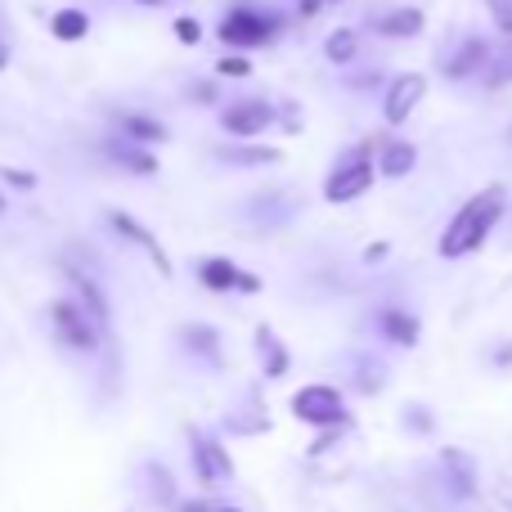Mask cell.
Returning <instances> with one entry per match:
<instances>
[{
  "instance_id": "1",
  "label": "cell",
  "mask_w": 512,
  "mask_h": 512,
  "mask_svg": "<svg viewBox=\"0 0 512 512\" xmlns=\"http://www.w3.org/2000/svg\"><path fill=\"white\" fill-rule=\"evenodd\" d=\"M504 185H486L481 194H472L468 203L454 212V221L445 225L441 234V256L445 261H459V256H472L481 248V243L490 239V230H495L499 221H504Z\"/></svg>"
},
{
  "instance_id": "2",
  "label": "cell",
  "mask_w": 512,
  "mask_h": 512,
  "mask_svg": "<svg viewBox=\"0 0 512 512\" xmlns=\"http://www.w3.org/2000/svg\"><path fill=\"white\" fill-rule=\"evenodd\" d=\"M292 418H301V423H310L319 432V427H346L351 423V414H346V400L337 387H324V382H315V387H301L297 396L288 400Z\"/></svg>"
},
{
  "instance_id": "3",
  "label": "cell",
  "mask_w": 512,
  "mask_h": 512,
  "mask_svg": "<svg viewBox=\"0 0 512 512\" xmlns=\"http://www.w3.org/2000/svg\"><path fill=\"white\" fill-rule=\"evenodd\" d=\"M373 180H378V167H373V158H369V144H360V149H355L346 162H337L333 176L324 180V198L328 203H337V207L355 203V198L369 194Z\"/></svg>"
},
{
  "instance_id": "4",
  "label": "cell",
  "mask_w": 512,
  "mask_h": 512,
  "mask_svg": "<svg viewBox=\"0 0 512 512\" xmlns=\"http://www.w3.org/2000/svg\"><path fill=\"white\" fill-rule=\"evenodd\" d=\"M50 324H54V337H59L63 346H72V351H95L99 346V319L90 315L81 301L59 297L50 306Z\"/></svg>"
},
{
  "instance_id": "5",
  "label": "cell",
  "mask_w": 512,
  "mask_h": 512,
  "mask_svg": "<svg viewBox=\"0 0 512 512\" xmlns=\"http://www.w3.org/2000/svg\"><path fill=\"white\" fill-rule=\"evenodd\" d=\"M274 32H283V18L279 14H261V9H234L230 18L221 23V41L230 50H252V45L274 41Z\"/></svg>"
},
{
  "instance_id": "6",
  "label": "cell",
  "mask_w": 512,
  "mask_h": 512,
  "mask_svg": "<svg viewBox=\"0 0 512 512\" xmlns=\"http://www.w3.org/2000/svg\"><path fill=\"white\" fill-rule=\"evenodd\" d=\"M189 459H194V472L203 486L216 490V486H230L234 481V459L225 454V445L216 441V436H203L198 427L189 432Z\"/></svg>"
},
{
  "instance_id": "7",
  "label": "cell",
  "mask_w": 512,
  "mask_h": 512,
  "mask_svg": "<svg viewBox=\"0 0 512 512\" xmlns=\"http://www.w3.org/2000/svg\"><path fill=\"white\" fill-rule=\"evenodd\" d=\"M423 95H427L423 72H400V77H391L387 99H382V117H387V126H405L409 117H414V108L423 104Z\"/></svg>"
},
{
  "instance_id": "8",
  "label": "cell",
  "mask_w": 512,
  "mask_h": 512,
  "mask_svg": "<svg viewBox=\"0 0 512 512\" xmlns=\"http://www.w3.org/2000/svg\"><path fill=\"white\" fill-rule=\"evenodd\" d=\"M108 225H113V230L122 234L126 243H135V248H140L144 256H149V261H153V270H158L162 279H171V256L162 252L158 234H153L149 225H144V221H135L131 212H108Z\"/></svg>"
},
{
  "instance_id": "9",
  "label": "cell",
  "mask_w": 512,
  "mask_h": 512,
  "mask_svg": "<svg viewBox=\"0 0 512 512\" xmlns=\"http://www.w3.org/2000/svg\"><path fill=\"white\" fill-rule=\"evenodd\" d=\"M221 126H225V135H234V140H252V135H261L274 126V108L265 104V99H243V104L225 108Z\"/></svg>"
},
{
  "instance_id": "10",
  "label": "cell",
  "mask_w": 512,
  "mask_h": 512,
  "mask_svg": "<svg viewBox=\"0 0 512 512\" xmlns=\"http://www.w3.org/2000/svg\"><path fill=\"white\" fill-rule=\"evenodd\" d=\"M198 279H203V288H212V292H261V279H256L252 270H239V265L225 261V256L198 261Z\"/></svg>"
},
{
  "instance_id": "11",
  "label": "cell",
  "mask_w": 512,
  "mask_h": 512,
  "mask_svg": "<svg viewBox=\"0 0 512 512\" xmlns=\"http://www.w3.org/2000/svg\"><path fill=\"white\" fill-rule=\"evenodd\" d=\"M490 59H495V54H490V45L481 41V36H468V41H463L459 50L445 59V77H450V81H468V77H477V72H486Z\"/></svg>"
},
{
  "instance_id": "12",
  "label": "cell",
  "mask_w": 512,
  "mask_h": 512,
  "mask_svg": "<svg viewBox=\"0 0 512 512\" xmlns=\"http://www.w3.org/2000/svg\"><path fill=\"white\" fill-rule=\"evenodd\" d=\"M414 167H418V149L409 140H387L382 144V153H378V171L387 180H405V176H414Z\"/></svg>"
},
{
  "instance_id": "13",
  "label": "cell",
  "mask_w": 512,
  "mask_h": 512,
  "mask_svg": "<svg viewBox=\"0 0 512 512\" xmlns=\"http://www.w3.org/2000/svg\"><path fill=\"white\" fill-rule=\"evenodd\" d=\"M63 274L72 279V288H77V297H81V306L90 310V315L99 319V328L108 324V297H104V288H99L95 279H90L86 270H77V265H63Z\"/></svg>"
},
{
  "instance_id": "14",
  "label": "cell",
  "mask_w": 512,
  "mask_h": 512,
  "mask_svg": "<svg viewBox=\"0 0 512 512\" xmlns=\"http://www.w3.org/2000/svg\"><path fill=\"white\" fill-rule=\"evenodd\" d=\"M423 27H427V14H423V9H414V5L391 9V14L378 18V32L391 36V41H409V36H418Z\"/></svg>"
},
{
  "instance_id": "15",
  "label": "cell",
  "mask_w": 512,
  "mask_h": 512,
  "mask_svg": "<svg viewBox=\"0 0 512 512\" xmlns=\"http://www.w3.org/2000/svg\"><path fill=\"white\" fill-rule=\"evenodd\" d=\"M256 346H261V373L265 378H283V373L292 369V355H288V346L274 337V328H256Z\"/></svg>"
},
{
  "instance_id": "16",
  "label": "cell",
  "mask_w": 512,
  "mask_h": 512,
  "mask_svg": "<svg viewBox=\"0 0 512 512\" xmlns=\"http://www.w3.org/2000/svg\"><path fill=\"white\" fill-rule=\"evenodd\" d=\"M441 463H445V472H450V490H454V495H459V499L477 495V468H472L468 454H463V450H445Z\"/></svg>"
},
{
  "instance_id": "17",
  "label": "cell",
  "mask_w": 512,
  "mask_h": 512,
  "mask_svg": "<svg viewBox=\"0 0 512 512\" xmlns=\"http://www.w3.org/2000/svg\"><path fill=\"white\" fill-rule=\"evenodd\" d=\"M180 346H185L189 355H203V360L221 364V333L207 324H185L180 328Z\"/></svg>"
},
{
  "instance_id": "18",
  "label": "cell",
  "mask_w": 512,
  "mask_h": 512,
  "mask_svg": "<svg viewBox=\"0 0 512 512\" xmlns=\"http://www.w3.org/2000/svg\"><path fill=\"white\" fill-rule=\"evenodd\" d=\"M378 328H382V337L396 342V346H414L418 342V319L409 315V310H382Z\"/></svg>"
},
{
  "instance_id": "19",
  "label": "cell",
  "mask_w": 512,
  "mask_h": 512,
  "mask_svg": "<svg viewBox=\"0 0 512 512\" xmlns=\"http://www.w3.org/2000/svg\"><path fill=\"white\" fill-rule=\"evenodd\" d=\"M144 477H149V499H153L158 508L180 504V495H176V477L167 472V463H149V468H144Z\"/></svg>"
},
{
  "instance_id": "20",
  "label": "cell",
  "mask_w": 512,
  "mask_h": 512,
  "mask_svg": "<svg viewBox=\"0 0 512 512\" xmlns=\"http://www.w3.org/2000/svg\"><path fill=\"white\" fill-rule=\"evenodd\" d=\"M122 131L131 135V140H140V144H162V140H171L167 126L153 122V117H144V113H126V117H122Z\"/></svg>"
},
{
  "instance_id": "21",
  "label": "cell",
  "mask_w": 512,
  "mask_h": 512,
  "mask_svg": "<svg viewBox=\"0 0 512 512\" xmlns=\"http://www.w3.org/2000/svg\"><path fill=\"white\" fill-rule=\"evenodd\" d=\"M108 153H113L126 171H140V176H153V171H158V158H153L149 149H140V144H122V140H117Z\"/></svg>"
},
{
  "instance_id": "22",
  "label": "cell",
  "mask_w": 512,
  "mask_h": 512,
  "mask_svg": "<svg viewBox=\"0 0 512 512\" xmlns=\"http://www.w3.org/2000/svg\"><path fill=\"white\" fill-rule=\"evenodd\" d=\"M50 32L59 36V41H81V36L90 32V18L81 14V9H59V14L50 18Z\"/></svg>"
},
{
  "instance_id": "23",
  "label": "cell",
  "mask_w": 512,
  "mask_h": 512,
  "mask_svg": "<svg viewBox=\"0 0 512 512\" xmlns=\"http://www.w3.org/2000/svg\"><path fill=\"white\" fill-rule=\"evenodd\" d=\"M355 50H360V41H355L351 27H337V32H328V41H324L328 63H351Z\"/></svg>"
},
{
  "instance_id": "24",
  "label": "cell",
  "mask_w": 512,
  "mask_h": 512,
  "mask_svg": "<svg viewBox=\"0 0 512 512\" xmlns=\"http://www.w3.org/2000/svg\"><path fill=\"white\" fill-rule=\"evenodd\" d=\"M221 162H234V167H265V162H279V153L274 149H234V144H225L221 149Z\"/></svg>"
},
{
  "instance_id": "25",
  "label": "cell",
  "mask_w": 512,
  "mask_h": 512,
  "mask_svg": "<svg viewBox=\"0 0 512 512\" xmlns=\"http://www.w3.org/2000/svg\"><path fill=\"white\" fill-rule=\"evenodd\" d=\"M486 81H490V86H508V81H512V36H508V45H504V50H499L495 59H490Z\"/></svg>"
},
{
  "instance_id": "26",
  "label": "cell",
  "mask_w": 512,
  "mask_h": 512,
  "mask_svg": "<svg viewBox=\"0 0 512 512\" xmlns=\"http://www.w3.org/2000/svg\"><path fill=\"white\" fill-rule=\"evenodd\" d=\"M216 72H221V77H252V59L248 54H225V59L216 63Z\"/></svg>"
},
{
  "instance_id": "27",
  "label": "cell",
  "mask_w": 512,
  "mask_h": 512,
  "mask_svg": "<svg viewBox=\"0 0 512 512\" xmlns=\"http://www.w3.org/2000/svg\"><path fill=\"white\" fill-rule=\"evenodd\" d=\"M486 9H490V18H495L499 32L512 36V0H486Z\"/></svg>"
},
{
  "instance_id": "28",
  "label": "cell",
  "mask_w": 512,
  "mask_h": 512,
  "mask_svg": "<svg viewBox=\"0 0 512 512\" xmlns=\"http://www.w3.org/2000/svg\"><path fill=\"white\" fill-rule=\"evenodd\" d=\"M171 32H176L180 45H198V41H203V27H198V18H176V27H171Z\"/></svg>"
},
{
  "instance_id": "29",
  "label": "cell",
  "mask_w": 512,
  "mask_h": 512,
  "mask_svg": "<svg viewBox=\"0 0 512 512\" xmlns=\"http://www.w3.org/2000/svg\"><path fill=\"white\" fill-rule=\"evenodd\" d=\"M0 180H5L9 189H36V176L23 167H0Z\"/></svg>"
},
{
  "instance_id": "30",
  "label": "cell",
  "mask_w": 512,
  "mask_h": 512,
  "mask_svg": "<svg viewBox=\"0 0 512 512\" xmlns=\"http://www.w3.org/2000/svg\"><path fill=\"white\" fill-rule=\"evenodd\" d=\"M176 512H216V508L207 504V499H180Z\"/></svg>"
},
{
  "instance_id": "31",
  "label": "cell",
  "mask_w": 512,
  "mask_h": 512,
  "mask_svg": "<svg viewBox=\"0 0 512 512\" xmlns=\"http://www.w3.org/2000/svg\"><path fill=\"white\" fill-rule=\"evenodd\" d=\"M391 248H387V243H369V252H364V261H369V265H378L382 261V256H387Z\"/></svg>"
},
{
  "instance_id": "32",
  "label": "cell",
  "mask_w": 512,
  "mask_h": 512,
  "mask_svg": "<svg viewBox=\"0 0 512 512\" xmlns=\"http://www.w3.org/2000/svg\"><path fill=\"white\" fill-rule=\"evenodd\" d=\"M189 95H194V99H216V86H212V81H198Z\"/></svg>"
},
{
  "instance_id": "33",
  "label": "cell",
  "mask_w": 512,
  "mask_h": 512,
  "mask_svg": "<svg viewBox=\"0 0 512 512\" xmlns=\"http://www.w3.org/2000/svg\"><path fill=\"white\" fill-rule=\"evenodd\" d=\"M324 5H328V0H301V14H319Z\"/></svg>"
},
{
  "instance_id": "34",
  "label": "cell",
  "mask_w": 512,
  "mask_h": 512,
  "mask_svg": "<svg viewBox=\"0 0 512 512\" xmlns=\"http://www.w3.org/2000/svg\"><path fill=\"white\" fill-rule=\"evenodd\" d=\"M9 68V50H5V41H0V72Z\"/></svg>"
},
{
  "instance_id": "35",
  "label": "cell",
  "mask_w": 512,
  "mask_h": 512,
  "mask_svg": "<svg viewBox=\"0 0 512 512\" xmlns=\"http://www.w3.org/2000/svg\"><path fill=\"white\" fill-rule=\"evenodd\" d=\"M216 512H243V508H216Z\"/></svg>"
},
{
  "instance_id": "36",
  "label": "cell",
  "mask_w": 512,
  "mask_h": 512,
  "mask_svg": "<svg viewBox=\"0 0 512 512\" xmlns=\"http://www.w3.org/2000/svg\"><path fill=\"white\" fill-rule=\"evenodd\" d=\"M0 212H5V198H0Z\"/></svg>"
},
{
  "instance_id": "37",
  "label": "cell",
  "mask_w": 512,
  "mask_h": 512,
  "mask_svg": "<svg viewBox=\"0 0 512 512\" xmlns=\"http://www.w3.org/2000/svg\"><path fill=\"white\" fill-rule=\"evenodd\" d=\"M328 5H337V0H328Z\"/></svg>"
}]
</instances>
